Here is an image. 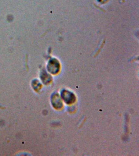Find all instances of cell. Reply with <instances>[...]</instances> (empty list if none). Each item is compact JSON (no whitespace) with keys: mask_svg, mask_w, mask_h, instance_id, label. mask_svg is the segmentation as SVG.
I'll return each mask as SVG.
<instances>
[{"mask_svg":"<svg viewBox=\"0 0 139 156\" xmlns=\"http://www.w3.org/2000/svg\"><path fill=\"white\" fill-rule=\"evenodd\" d=\"M55 96L56 98H55L54 100H55L56 101H54V105H55L54 106L56 107V108H61L62 105H63L61 100L58 95H56Z\"/></svg>","mask_w":139,"mask_h":156,"instance_id":"obj_2","label":"cell"},{"mask_svg":"<svg viewBox=\"0 0 139 156\" xmlns=\"http://www.w3.org/2000/svg\"><path fill=\"white\" fill-rule=\"evenodd\" d=\"M61 96L64 102L68 104H71L75 102V97L74 94L67 90H63L62 92Z\"/></svg>","mask_w":139,"mask_h":156,"instance_id":"obj_1","label":"cell"}]
</instances>
